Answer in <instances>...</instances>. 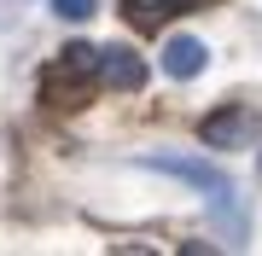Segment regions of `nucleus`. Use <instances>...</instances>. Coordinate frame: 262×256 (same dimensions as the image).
Listing matches in <instances>:
<instances>
[{
    "mask_svg": "<svg viewBox=\"0 0 262 256\" xmlns=\"http://www.w3.org/2000/svg\"><path fill=\"white\" fill-rule=\"evenodd\" d=\"M146 169H163V175H175V180H187V187H198V192H204V204H210V216H215V227L227 233V245H245L251 221H245V210H239L233 180L215 169V163H204V157H175V152H151Z\"/></svg>",
    "mask_w": 262,
    "mask_h": 256,
    "instance_id": "nucleus-1",
    "label": "nucleus"
},
{
    "mask_svg": "<svg viewBox=\"0 0 262 256\" xmlns=\"http://www.w3.org/2000/svg\"><path fill=\"white\" fill-rule=\"evenodd\" d=\"M94 82H99V47L70 41V47L41 70V99H47V105H82Z\"/></svg>",
    "mask_w": 262,
    "mask_h": 256,
    "instance_id": "nucleus-2",
    "label": "nucleus"
},
{
    "mask_svg": "<svg viewBox=\"0 0 262 256\" xmlns=\"http://www.w3.org/2000/svg\"><path fill=\"white\" fill-rule=\"evenodd\" d=\"M99 82L117 94H140L146 87V58L134 47H99Z\"/></svg>",
    "mask_w": 262,
    "mask_h": 256,
    "instance_id": "nucleus-3",
    "label": "nucleus"
},
{
    "mask_svg": "<svg viewBox=\"0 0 262 256\" xmlns=\"http://www.w3.org/2000/svg\"><path fill=\"white\" fill-rule=\"evenodd\" d=\"M251 134H256V117L251 111H215V117H204L198 140H204L210 152H222V146H239V140H251Z\"/></svg>",
    "mask_w": 262,
    "mask_h": 256,
    "instance_id": "nucleus-4",
    "label": "nucleus"
},
{
    "mask_svg": "<svg viewBox=\"0 0 262 256\" xmlns=\"http://www.w3.org/2000/svg\"><path fill=\"white\" fill-rule=\"evenodd\" d=\"M204 64H210V53H204V41H198V35H175V41L163 47V76H175V82L204 76Z\"/></svg>",
    "mask_w": 262,
    "mask_h": 256,
    "instance_id": "nucleus-5",
    "label": "nucleus"
},
{
    "mask_svg": "<svg viewBox=\"0 0 262 256\" xmlns=\"http://www.w3.org/2000/svg\"><path fill=\"white\" fill-rule=\"evenodd\" d=\"M122 6H128L134 24H163L169 12H192V6H204V0H122Z\"/></svg>",
    "mask_w": 262,
    "mask_h": 256,
    "instance_id": "nucleus-6",
    "label": "nucleus"
},
{
    "mask_svg": "<svg viewBox=\"0 0 262 256\" xmlns=\"http://www.w3.org/2000/svg\"><path fill=\"white\" fill-rule=\"evenodd\" d=\"M94 6H99V0H53V12H58L64 24H88V18H94Z\"/></svg>",
    "mask_w": 262,
    "mask_h": 256,
    "instance_id": "nucleus-7",
    "label": "nucleus"
},
{
    "mask_svg": "<svg viewBox=\"0 0 262 256\" xmlns=\"http://www.w3.org/2000/svg\"><path fill=\"white\" fill-rule=\"evenodd\" d=\"M256 175H262V163H256Z\"/></svg>",
    "mask_w": 262,
    "mask_h": 256,
    "instance_id": "nucleus-8",
    "label": "nucleus"
}]
</instances>
